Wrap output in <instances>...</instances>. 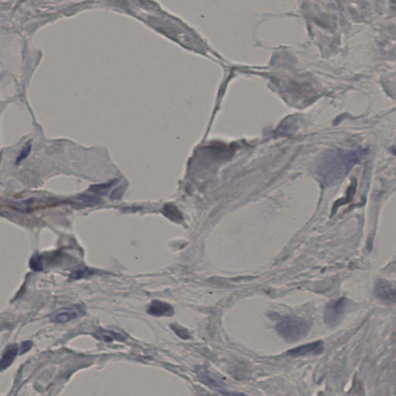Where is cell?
I'll use <instances>...</instances> for the list:
<instances>
[{"mask_svg": "<svg viewBox=\"0 0 396 396\" xmlns=\"http://www.w3.org/2000/svg\"><path fill=\"white\" fill-rule=\"evenodd\" d=\"M310 329L309 321L297 317H285L276 325L278 334L289 343L302 340L308 334Z\"/></svg>", "mask_w": 396, "mask_h": 396, "instance_id": "1", "label": "cell"}, {"mask_svg": "<svg viewBox=\"0 0 396 396\" xmlns=\"http://www.w3.org/2000/svg\"><path fill=\"white\" fill-rule=\"evenodd\" d=\"M355 153L337 152L326 158L322 165V173L325 177L339 178L354 165L358 159Z\"/></svg>", "mask_w": 396, "mask_h": 396, "instance_id": "2", "label": "cell"}, {"mask_svg": "<svg viewBox=\"0 0 396 396\" xmlns=\"http://www.w3.org/2000/svg\"><path fill=\"white\" fill-rule=\"evenodd\" d=\"M348 307V300L341 297L337 300H332L325 307L324 321L327 326H337L341 321L346 310Z\"/></svg>", "mask_w": 396, "mask_h": 396, "instance_id": "3", "label": "cell"}, {"mask_svg": "<svg viewBox=\"0 0 396 396\" xmlns=\"http://www.w3.org/2000/svg\"><path fill=\"white\" fill-rule=\"evenodd\" d=\"M85 314L82 306H72L58 310L51 315V319L54 323H64L77 319Z\"/></svg>", "mask_w": 396, "mask_h": 396, "instance_id": "4", "label": "cell"}, {"mask_svg": "<svg viewBox=\"0 0 396 396\" xmlns=\"http://www.w3.org/2000/svg\"><path fill=\"white\" fill-rule=\"evenodd\" d=\"M374 294L377 298L386 302L396 303L395 285L384 279H379L374 287Z\"/></svg>", "mask_w": 396, "mask_h": 396, "instance_id": "5", "label": "cell"}, {"mask_svg": "<svg viewBox=\"0 0 396 396\" xmlns=\"http://www.w3.org/2000/svg\"><path fill=\"white\" fill-rule=\"evenodd\" d=\"M323 351V342L322 340H317L309 344L300 345L293 349L289 350L286 354L291 357L304 356L309 354H319Z\"/></svg>", "mask_w": 396, "mask_h": 396, "instance_id": "6", "label": "cell"}, {"mask_svg": "<svg viewBox=\"0 0 396 396\" xmlns=\"http://www.w3.org/2000/svg\"><path fill=\"white\" fill-rule=\"evenodd\" d=\"M148 314L154 317H171L174 314V309L170 304L156 300L150 304Z\"/></svg>", "mask_w": 396, "mask_h": 396, "instance_id": "7", "label": "cell"}, {"mask_svg": "<svg viewBox=\"0 0 396 396\" xmlns=\"http://www.w3.org/2000/svg\"><path fill=\"white\" fill-rule=\"evenodd\" d=\"M93 336L98 340L106 343H111L114 340L124 341L127 338V337L124 334L112 331V330H104V329H98L95 333H93Z\"/></svg>", "mask_w": 396, "mask_h": 396, "instance_id": "8", "label": "cell"}, {"mask_svg": "<svg viewBox=\"0 0 396 396\" xmlns=\"http://www.w3.org/2000/svg\"><path fill=\"white\" fill-rule=\"evenodd\" d=\"M18 354V347L15 344L8 346L2 358L0 360V371H4L9 368Z\"/></svg>", "mask_w": 396, "mask_h": 396, "instance_id": "9", "label": "cell"}, {"mask_svg": "<svg viewBox=\"0 0 396 396\" xmlns=\"http://www.w3.org/2000/svg\"><path fill=\"white\" fill-rule=\"evenodd\" d=\"M170 326H171L172 330L175 332L176 335L180 337V338L183 339V340H188V339L190 338V334L188 330L183 327V326L176 324V323L171 324Z\"/></svg>", "mask_w": 396, "mask_h": 396, "instance_id": "10", "label": "cell"}, {"mask_svg": "<svg viewBox=\"0 0 396 396\" xmlns=\"http://www.w3.org/2000/svg\"><path fill=\"white\" fill-rule=\"evenodd\" d=\"M94 274H95V271L85 268V269H79L76 272H74L73 274L71 276V278L74 279H81V278L88 277V276H92Z\"/></svg>", "mask_w": 396, "mask_h": 396, "instance_id": "11", "label": "cell"}, {"mask_svg": "<svg viewBox=\"0 0 396 396\" xmlns=\"http://www.w3.org/2000/svg\"><path fill=\"white\" fill-rule=\"evenodd\" d=\"M165 215L169 218V219H171L173 221H176V222H178V221L181 220V215L179 212H177V210L176 208H173L172 207H169L168 209L166 210V212H165Z\"/></svg>", "mask_w": 396, "mask_h": 396, "instance_id": "12", "label": "cell"}, {"mask_svg": "<svg viewBox=\"0 0 396 396\" xmlns=\"http://www.w3.org/2000/svg\"><path fill=\"white\" fill-rule=\"evenodd\" d=\"M31 149V143H30V142H28V143H26V145H25V147H23V149L22 150L21 153H20V154H19V157H17V159H16V163H18V162H20L22 160H23V159H26V157H28L29 154H30Z\"/></svg>", "mask_w": 396, "mask_h": 396, "instance_id": "13", "label": "cell"}, {"mask_svg": "<svg viewBox=\"0 0 396 396\" xmlns=\"http://www.w3.org/2000/svg\"><path fill=\"white\" fill-rule=\"evenodd\" d=\"M30 267L37 271H40L43 269L42 262L39 255H34L30 259Z\"/></svg>", "mask_w": 396, "mask_h": 396, "instance_id": "14", "label": "cell"}, {"mask_svg": "<svg viewBox=\"0 0 396 396\" xmlns=\"http://www.w3.org/2000/svg\"><path fill=\"white\" fill-rule=\"evenodd\" d=\"M32 347V342L30 341H26V342L23 343L21 345V353L23 354V353L26 352V351H29Z\"/></svg>", "mask_w": 396, "mask_h": 396, "instance_id": "15", "label": "cell"}, {"mask_svg": "<svg viewBox=\"0 0 396 396\" xmlns=\"http://www.w3.org/2000/svg\"><path fill=\"white\" fill-rule=\"evenodd\" d=\"M1 156H2V154H0V159H1Z\"/></svg>", "mask_w": 396, "mask_h": 396, "instance_id": "16", "label": "cell"}]
</instances>
